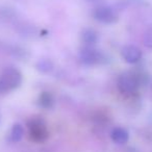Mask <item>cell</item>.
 Here are the masks:
<instances>
[{"instance_id":"obj_5","label":"cell","mask_w":152,"mask_h":152,"mask_svg":"<svg viewBox=\"0 0 152 152\" xmlns=\"http://www.w3.org/2000/svg\"><path fill=\"white\" fill-rule=\"evenodd\" d=\"M80 61L87 66H94L99 64L103 58V55L99 50L95 49L92 46H86L81 49L79 53Z\"/></svg>"},{"instance_id":"obj_7","label":"cell","mask_w":152,"mask_h":152,"mask_svg":"<svg viewBox=\"0 0 152 152\" xmlns=\"http://www.w3.org/2000/svg\"><path fill=\"white\" fill-rule=\"evenodd\" d=\"M110 137H112L113 142L118 145H123L126 144L129 139L128 131L123 127H116L113 129L112 133H110Z\"/></svg>"},{"instance_id":"obj_14","label":"cell","mask_w":152,"mask_h":152,"mask_svg":"<svg viewBox=\"0 0 152 152\" xmlns=\"http://www.w3.org/2000/svg\"><path fill=\"white\" fill-rule=\"evenodd\" d=\"M88 2H92V3H98V2H101L102 0H87Z\"/></svg>"},{"instance_id":"obj_1","label":"cell","mask_w":152,"mask_h":152,"mask_svg":"<svg viewBox=\"0 0 152 152\" xmlns=\"http://www.w3.org/2000/svg\"><path fill=\"white\" fill-rule=\"evenodd\" d=\"M141 85L137 74L132 72H125L121 74L118 79V89L123 94H132Z\"/></svg>"},{"instance_id":"obj_12","label":"cell","mask_w":152,"mask_h":152,"mask_svg":"<svg viewBox=\"0 0 152 152\" xmlns=\"http://www.w3.org/2000/svg\"><path fill=\"white\" fill-rule=\"evenodd\" d=\"M143 41H144V44H145V46L147 47V48L152 49V28L148 29L147 31L145 32Z\"/></svg>"},{"instance_id":"obj_3","label":"cell","mask_w":152,"mask_h":152,"mask_svg":"<svg viewBox=\"0 0 152 152\" xmlns=\"http://www.w3.org/2000/svg\"><path fill=\"white\" fill-rule=\"evenodd\" d=\"M1 76H2V78L4 79L5 83H7V87H9L10 91L19 88L22 83V74H21V72L15 67L5 68V69L3 70Z\"/></svg>"},{"instance_id":"obj_10","label":"cell","mask_w":152,"mask_h":152,"mask_svg":"<svg viewBox=\"0 0 152 152\" xmlns=\"http://www.w3.org/2000/svg\"><path fill=\"white\" fill-rule=\"evenodd\" d=\"M53 103H54V100H53L52 95L48 92H43L39 97V105L41 107L49 110L53 106Z\"/></svg>"},{"instance_id":"obj_4","label":"cell","mask_w":152,"mask_h":152,"mask_svg":"<svg viewBox=\"0 0 152 152\" xmlns=\"http://www.w3.org/2000/svg\"><path fill=\"white\" fill-rule=\"evenodd\" d=\"M94 18L104 24H113L118 20V13L113 7L101 5L94 11Z\"/></svg>"},{"instance_id":"obj_9","label":"cell","mask_w":152,"mask_h":152,"mask_svg":"<svg viewBox=\"0 0 152 152\" xmlns=\"http://www.w3.org/2000/svg\"><path fill=\"white\" fill-rule=\"evenodd\" d=\"M24 135V127L20 123H16L13 125L11 131H10V139L14 143H18L22 140Z\"/></svg>"},{"instance_id":"obj_11","label":"cell","mask_w":152,"mask_h":152,"mask_svg":"<svg viewBox=\"0 0 152 152\" xmlns=\"http://www.w3.org/2000/svg\"><path fill=\"white\" fill-rule=\"evenodd\" d=\"M53 63L48 58H41L40 61L37 63L36 68L38 71L42 72V73H50L51 71L53 70Z\"/></svg>"},{"instance_id":"obj_2","label":"cell","mask_w":152,"mask_h":152,"mask_svg":"<svg viewBox=\"0 0 152 152\" xmlns=\"http://www.w3.org/2000/svg\"><path fill=\"white\" fill-rule=\"evenodd\" d=\"M28 128H29V133L32 140L37 142H43L48 137V130L45 122L42 119H31L28 123Z\"/></svg>"},{"instance_id":"obj_6","label":"cell","mask_w":152,"mask_h":152,"mask_svg":"<svg viewBox=\"0 0 152 152\" xmlns=\"http://www.w3.org/2000/svg\"><path fill=\"white\" fill-rule=\"evenodd\" d=\"M121 54H122L123 59L128 64H137L142 58L141 49L134 45H127L123 47Z\"/></svg>"},{"instance_id":"obj_8","label":"cell","mask_w":152,"mask_h":152,"mask_svg":"<svg viewBox=\"0 0 152 152\" xmlns=\"http://www.w3.org/2000/svg\"><path fill=\"white\" fill-rule=\"evenodd\" d=\"M81 40L86 44V46L94 47V45L98 41V34L92 28H86L81 32Z\"/></svg>"},{"instance_id":"obj_13","label":"cell","mask_w":152,"mask_h":152,"mask_svg":"<svg viewBox=\"0 0 152 152\" xmlns=\"http://www.w3.org/2000/svg\"><path fill=\"white\" fill-rule=\"evenodd\" d=\"M10 92V89L7 87V85L5 83L4 79L2 78V76L0 75V94H5Z\"/></svg>"}]
</instances>
